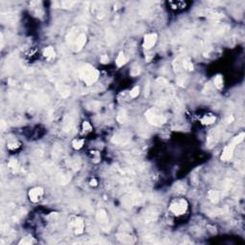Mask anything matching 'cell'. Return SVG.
<instances>
[{
  "instance_id": "obj_1",
  "label": "cell",
  "mask_w": 245,
  "mask_h": 245,
  "mask_svg": "<svg viewBox=\"0 0 245 245\" xmlns=\"http://www.w3.org/2000/svg\"><path fill=\"white\" fill-rule=\"evenodd\" d=\"M79 76L80 80L86 84V85H91L96 82L99 79V71L95 69L90 64H85L80 69Z\"/></svg>"
},
{
  "instance_id": "obj_2",
  "label": "cell",
  "mask_w": 245,
  "mask_h": 245,
  "mask_svg": "<svg viewBox=\"0 0 245 245\" xmlns=\"http://www.w3.org/2000/svg\"><path fill=\"white\" fill-rule=\"evenodd\" d=\"M145 116L147 118V120L148 121V122H150L151 125H156V126H161L164 124H166L167 119L165 118L163 115L159 114L157 112L156 109L150 108L148 109L147 112L145 113Z\"/></svg>"
},
{
  "instance_id": "obj_3",
  "label": "cell",
  "mask_w": 245,
  "mask_h": 245,
  "mask_svg": "<svg viewBox=\"0 0 245 245\" xmlns=\"http://www.w3.org/2000/svg\"><path fill=\"white\" fill-rule=\"evenodd\" d=\"M188 207H189V204H188L187 200H185L183 198H180V199H175V200H173L170 203V210L175 216H182V214H184L187 212Z\"/></svg>"
},
{
  "instance_id": "obj_4",
  "label": "cell",
  "mask_w": 245,
  "mask_h": 245,
  "mask_svg": "<svg viewBox=\"0 0 245 245\" xmlns=\"http://www.w3.org/2000/svg\"><path fill=\"white\" fill-rule=\"evenodd\" d=\"M43 189H42L41 187H36V188H33V189H31L28 193V196L31 202L33 203H37L40 200L43 196Z\"/></svg>"
},
{
  "instance_id": "obj_5",
  "label": "cell",
  "mask_w": 245,
  "mask_h": 245,
  "mask_svg": "<svg viewBox=\"0 0 245 245\" xmlns=\"http://www.w3.org/2000/svg\"><path fill=\"white\" fill-rule=\"evenodd\" d=\"M112 143L120 145H124L125 144H128L130 141V133L128 132H122L118 133L116 135H114L112 138Z\"/></svg>"
},
{
  "instance_id": "obj_6",
  "label": "cell",
  "mask_w": 245,
  "mask_h": 245,
  "mask_svg": "<svg viewBox=\"0 0 245 245\" xmlns=\"http://www.w3.org/2000/svg\"><path fill=\"white\" fill-rule=\"evenodd\" d=\"M157 38H158V37H157V34H154V33L145 34V37H144L143 47H144L145 49H147V50L152 48L153 46L155 45V43H156Z\"/></svg>"
},
{
  "instance_id": "obj_7",
  "label": "cell",
  "mask_w": 245,
  "mask_h": 245,
  "mask_svg": "<svg viewBox=\"0 0 245 245\" xmlns=\"http://www.w3.org/2000/svg\"><path fill=\"white\" fill-rule=\"evenodd\" d=\"M236 145H237L236 143H234V142L232 141L231 143H230L227 147H226L224 148V150L223 152H222V155H221V160L222 161H224V162H226V161H229L230 159L233 157V154H234V150H235V148H236Z\"/></svg>"
},
{
  "instance_id": "obj_8",
  "label": "cell",
  "mask_w": 245,
  "mask_h": 245,
  "mask_svg": "<svg viewBox=\"0 0 245 245\" xmlns=\"http://www.w3.org/2000/svg\"><path fill=\"white\" fill-rule=\"evenodd\" d=\"M72 226L74 227V231L77 235H80V234L83 233V230H84V222L82 217H76L74 221H72Z\"/></svg>"
},
{
  "instance_id": "obj_9",
  "label": "cell",
  "mask_w": 245,
  "mask_h": 245,
  "mask_svg": "<svg viewBox=\"0 0 245 245\" xmlns=\"http://www.w3.org/2000/svg\"><path fill=\"white\" fill-rule=\"evenodd\" d=\"M96 218H97V221L102 227L108 225V216H107V213L105 210H99L97 213V216H96Z\"/></svg>"
},
{
  "instance_id": "obj_10",
  "label": "cell",
  "mask_w": 245,
  "mask_h": 245,
  "mask_svg": "<svg viewBox=\"0 0 245 245\" xmlns=\"http://www.w3.org/2000/svg\"><path fill=\"white\" fill-rule=\"evenodd\" d=\"M85 43H86V36L84 34H80L75 40V51L76 52L80 51L83 48V46L85 45Z\"/></svg>"
},
{
  "instance_id": "obj_11",
  "label": "cell",
  "mask_w": 245,
  "mask_h": 245,
  "mask_svg": "<svg viewBox=\"0 0 245 245\" xmlns=\"http://www.w3.org/2000/svg\"><path fill=\"white\" fill-rule=\"evenodd\" d=\"M43 56L44 57H46L48 60H51L53 59H55L56 57V53H55V50L52 47V46H48V47H46L43 51Z\"/></svg>"
},
{
  "instance_id": "obj_12",
  "label": "cell",
  "mask_w": 245,
  "mask_h": 245,
  "mask_svg": "<svg viewBox=\"0 0 245 245\" xmlns=\"http://www.w3.org/2000/svg\"><path fill=\"white\" fill-rule=\"evenodd\" d=\"M126 62V57L125 56V54L122 53V52H120L119 53V55L117 57V59H116V64H117V66L118 67H122V65H125Z\"/></svg>"
},
{
  "instance_id": "obj_13",
  "label": "cell",
  "mask_w": 245,
  "mask_h": 245,
  "mask_svg": "<svg viewBox=\"0 0 245 245\" xmlns=\"http://www.w3.org/2000/svg\"><path fill=\"white\" fill-rule=\"evenodd\" d=\"M209 198L212 203H217L219 201V193L216 191H209Z\"/></svg>"
},
{
  "instance_id": "obj_14",
  "label": "cell",
  "mask_w": 245,
  "mask_h": 245,
  "mask_svg": "<svg viewBox=\"0 0 245 245\" xmlns=\"http://www.w3.org/2000/svg\"><path fill=\"white\" fill-rule=\"evenodd\" d=\"M216 117L213 116V115H206V116H204L202 118V120H201V122L203 125H211V124H213V122H216Z\"/></svg>"
},
{
  "instance_id": "obj_15",
  "label": "cell",
  "mask_w": 245,
  "mask_h": 245,
  "mask_svg": "<svg viewBox=\"0 0 245 245\" xmlns=\"http://www.w3.org/2000/svg\"><path fill=\"white\" fill-rule=\"evenodd\" d=\"M182 66L188 71H193V63H191V61L188 59V57L187 59H184L182 60Z\"/></svg>"
},
{
  "instance_id": "obj_16",
  "label": "cell",
  "mask_w": 245,
  "mask_h": 245,
  "mask_svg": "<svg viewBox=\"0 0 245 245\" xmlns=\"http://www.w3.org/2000/svg\"><path fill=\"white\" fill-rule=\"evenodd\" d=\"M213 83H214V86H216L217 89H221V88L223 87V79H222V76L217 75L213 80Z\"/></svg>"
},
{
  "instance_id": "obj_17",
  "label": "cell",
  "mask_w": 245,
  "mask_h": 245,
  "mask_svg": "<svg viewBox=\"0 0 245 245\" xmlns=\"http://www.w3.org/2000/svg\"><path fill=\"white\" fill-rule=\"evenodd\" d=\"M72 126H73V121H72V119L70 117H67L66 119H65V121H64V130L65 131H70L71 128H72Z\"/></svg>"
},
{
  "instance_id": "obj_18",
  "label": "cell",
  "mask_w": 245,
  "mask_h": 245,
  "mask_svg": "<svg viewBox=\"0 0 245 245\" xmlns=\"http://www.w3.org/2000/svg\"><path fill=\"white\" fill-rule=\"evenodd\" d=\"M126 118H128V115H126L125 110L122 109V110L120 111V112H119L118 116H117V120H118L119 122H121V124H122L124 122H125Z\"/></svg>"
},
{
  "instance_id": "obj_19",
  "label": "cell",
  "mask_w": 245,
  "mask_h": 245,
  "mask_svg": "<svg viewBox=\"0 0 245 245\" xmlns=\"http://www.w3.org/2000/svg\"><path fill=\"white\" fill-rule=\"evenodd\" d=\"M83 144H84V140L83 139H80V140L77 139V140L73 141L72 145H73V148H74L75 149H80V148H82Z\"/></svg>"
},
{
  "instance_id": "obj_20",
  "label": "cell",
  "mask_w": 245,
  "mask_h": 245,
  "mask_svg": "<svg viewBox=\"0 0 245 245\" xmlns=\"http://www.w3.org/2000/svg\"><path fill=\"white\" fill-rule=\"evenodd\" d=\"M140 94V87L139 86H135L133 89L130 91V97L131 98H136L138 97Z\"/></svg>"
},
{
  "instance_id": "obj_21",
  "label": "cell",
  "mask_w": 245,
  "mask_h": 245,
  "mask_svg": "<svg viewBox=\"0 0 245 245\" xmlns=\"http://www.w3.org/2000/svg\"><path fill=\"white\" fill-rule=\"evenodd\" d=\"M33 242H34L33 237L28 236V237H24V239H22L20 241H19V244H23V245H25V244H32Z\"/></svg>"
},
{
  "instance_id": "obj_22",
  "label": "cell",
  "mask_w": 245,
  "mask_h": 245,
  "mask_svg": "<svg viewBox=\"0 0 245 245\" xmlns=\"http://www.w3.org/2000/svg\"><path fill=\"white\" fill-rule=\"evenodd\" d=\"M9 168H11V170H17V168H18L17 161L15 159H11L9 163Z\"/></svg>"
},
{
  "instance_id": "obj_23",
  "label": "cell",
  "mask_w": 245,
  "mask_h": 245,
  "mask_svg": "<svg viewBox=\"0 0 245 245\" xmlns=\"http://www.w3.org/2000/svg\"><path fill=\"white\" fill-rule=\"evenodd\" d=\"M140 72H141V69L139 66H135V67H133L131 69V72H130V74H131L132 76H138L140 74Z\"/></svg>"
},
{
  "instance_id": "obj_24",
  "label": "cell",
  "mask_w": 245,
  "mask_h": 245,
  "mask_svg": "<svg viewBox=\"0 0 245 245\" xmlns=\"http://www.w3.org/2000/svg\"><path fill=\"white\" fill-rule=\"evenodd\" d=\"M75 4V2H70V1H63L61 2V6H62L64 9H68V8H71L73 5Z\"/></svg>"
},
{
  "instance_id": "obj_25",
  "label": "cell",
  "mask_w": 245,
  "mask_h": 245,
  "mask_svg": "<svg viewBox=\"0 0 245 245\" xmlns=\"http://www.w3.org/2000/svg\"><path fill=\"white\" fill-rule=\"evenodd\" d=\"M83 130H86V131H90V130L92 129L91 128V125H89V122H83Z\"/></svg>"
},
{
  "instance_id": "obj_26",
  "label": "cell",
  "mask_w": 245,
  "mask_h": 245,
  "mask_svg": "<svg viewBox=\"0 0 245 245\" xmlns=\"http://www.w3.org/2000/svg\"><path fill=\"white\" fill-rule=\"evenodd\" d=\"M108 60H109V59H108V57H107V55H102L101 57V62L102 64H106L108 62Z\"/></svg>"
},
{
  "instance_id": "obj_27",
  "label": "cell",
  "mask_w": 245,
  "mask_h": 245,
  "mask_svg": "<svg viewBox=\"0 0 245 245\" xmlns=\"http://www.w3.org/2000/svg\"><path fill=\"white\" fill-rule=\"evenodd\" d=\"M18 148V145L16 143H11L8 145V148L9 149H15V148Z\"/></svg>"
},
{
  "instance_id": "obj_28",
  "label": "cell",
  "mask_w": 245,
  "mask_h": 245,
  "mask_svg": "<svg viewBox=\"0 0 245 245\" xmlns=\"http://www.w3.org/2000/svg\"><path fill=\"white\" fill-rule=\"evenodd\" d=\"M157 82L160 83V84H162V85H165V84H168V82L165 79L163 78H159L158 80H157Z\"/></svg>"
},
{
  "instance_id": "obj_29",
  "label": "cell",
  "mask_w": 245,
  "mask_h": 245,
  "mask_svg": "<svg viewBox=\"0 0 245 245\" xmlns=\"http://www.w3.org/2000/svg\"><path fill=\"white\" fill-rule=\"evenodd\" d=\"M97 184H98L97 180L94 179V178L92 179L91 181H90V185H91V186H93V187H96V186H97Z\"/></svg>"
}]
</instances>
